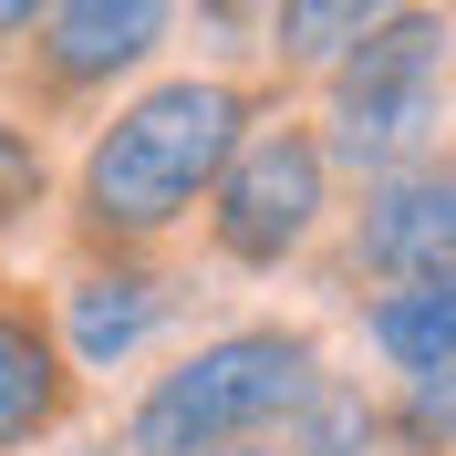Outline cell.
Segmentation results:
<instances>
[{
    "label": "cell",
    "instance_id": "obj_3",
    "mask_svg": "<svg viewBox=\"0 0 456 456\" xmlns=\"http://www.w3.org/2000/svg\"><path fill=\"white\" fill-rule=\"evenodd\" d=\"M436 73H446V31L426 11H384L332 53V145L353 167H404L436 135Z\"/></svg>",
    "mask_w": 456,
    "mask_h": 456
},
{
    "label": "cell",
    "instance_id": "obj_14",
    "mask_svg": "<svg viewBox=\"0 0 456 456\" xmlns=\"http://www.w3.org/2000/svg\"><path fill=\"white\" fill-rule=\"evenodd\" d=\"M73 456H94V446H73Z\"/></svg>",
    "mask_w": 456,
    "mask_h": 456
},
{
    "label": "cell",
    "instance_id": "obj_11",
    "mask_svg": "<svg viewBox=\"0 0 456 456\" xmlns=\"http://www.w3.org/2000/svg\"><path fill=\"white\" fill-rule=\"evenodd\" d=\"M21 208H42V145L0 125V218H21Z\"/></svg>",
    "mask_w": 456,
    "mask_h": 456
},
{
    "label": "cell",
    "instance_id": "obj_6",
    "mask_svg": "<svg viewBox=\"0 0 456 456\" xmlns=\"http://www.w3.org/2000/svg\"><path fill=\"white\" fill-rule=\"evenodd\" d=\"M176 0H53L42 11V94H104L167 42Z\"/></svg>",
    "mask_w": 456,
    "mask_h": 456
},
{
    "label": "cell",
    "instance_id": "obj_13",
    "mask_svg": "<svg viewBox=\"0 0 456 456\" xmlns=\"http://www.w3.org/2000/svg\"><path fill=\"white\" fill-rule=\"evenodd\" d=\"M42 11H53V0H0V53H11L21 31H42Z\"/></svg>",
    "mask_w": 456,
    "mask_h": 456
},
{
    "label": "cell",
    "instance_id": "obj_10",
    "mask_svg": "<svg viewBox=\"0 0 456 456\" xmlns=\"http://www.w3.org/2000/svg\"><path fill=\"white\" fill-rule=\"evenodd\" d=\"M384 11H415V0H281L270 11V53L281 62H332L353 31H373Z\"/></svg>",
    "mask_w": 456,
    "mask_h": 456
},
{
    "label": "cell",
    "instance_id": "obj_2",
    "mask_svg": "<svg viewBox=\"0 0 456 456\" xmlns=\"http://www.w3.org/2000/svg\"><path fill=\"white\" fill-rule=\"evenodd\" d=\"M290 404H312V332H218L176 373H156V395L135 404V456H218L281 426Z\"/></svg>",
    "mask_w": 456,
    "mask_h": 456
},
{
    "label": "cell",
    "instance_id": "obj_12",
    "mask_svg": "<svg viewBox=\"0 0 456 456\" xmlns=\"http://www.w3.org/2000/svg\"><path fill=\"white\" fill-rule=\"evenodd\" d=\"M415 395H404V426L415 436H456V363L446 373H404Z\"/></svg>",
    "mask_w": 456,
    "mask_h": 456
},
{
    "label": "cell",
    "instance_id": "obj_8",
    "mask_svg": "<svg viewBox=\"0 0 456 456\" xmlns=\"http://www.w3.org/2000/svg\"><path fill=\"white\" fill-rule=\"evenodd\" d=\"M156 322H167V281H156V270H84V281L62 290V342H73V363H125Z\"/></svg>",
    "mask_w": 456,
    "mask_h": 456
},
{
    "label": "cell",
    "instance_id": "obj_1",
    "mask_svg": "<svg viewBox=\"0 0 456 456\" xmlns=\"http://www.w3.org/2000/svg\"><path fill=\"white\" fill-rule=\"evenodd\" d=\"M239 135H249V94L218 84V73H176V84L135 94L94 135L84 176H73V208H84L94 239H156L218 187Z\"/></svg>",
    "mask_w": 456,
    "mask_h": 456
},
{
    "label": "cell",
    "instance_id": "obj_4",
    "mask_svg": "<svg viewBox=\"0 0 456 456\" xmlns=\"http://www.w3.org/2000/svg\"><path fill=\"white\" fill-rule=\"evenodd\" d=\"M322 208H332V145H322L312 125H249V135L228 145L218 187H208V228H218V249L249 259V270L290 259V249L322 228Z\"/></svg>",
    "mask_w": 456,
    "mask_h": 456
},
{
    "label": "cell",
    "instance_id": "obj_7",
    "mask_svg": "<svg viewBox=\"0 0 456 456\" xmlns=\"http://www.w3.org/2000/svg\"><path fill=\"white\" fill-rule=\"evenodd\" d=\"M62 395H73V373H62L53 322L31 312V301H11V290H0V456L31 446V436L53 426Z\"/></svg>",
    "mask_w": 456,
    "mask_h": 456
},
{
    "label": "cell",
    "instance_id": "obj_5",
    "mask_svg": "<svg viewBox=\"0 0 456 456\" xmlns=\"http://www.w3.org/2000/svg\"><path fill=\"white\" fill-rule=\"evenodd\" d=\"M353 259L384 281L456 270V156H404V167L373 176L363 218H353Z\"/></svg>",
    "mask_w": 456,
    "mask_h": 456
},
{
    "label": "cell",
    "instance_id": "obj_15",
    "mask_svg": "<svg viewBox=\"0 0 456 456\" xmlns=\"http://www.w3.org/2000/svg\"><path fill=\"white\" fill-rule=\"evenodd\" d=\"M218 456H228V446H218Z\"/></svg>",
    "mask_w": 456,
    "mask_h": 456
},
{
    "label": "cell",
    "instance_id": "obj_9",
    "mask_svg": "<svg viewBox=\"0 0 456 456\" xmlns=\"http://www.w3.org/2000/svg\"><path fill=\"white\" fill-rule=\"evenodd\" d=\"M373 342H384V363L404 373H446L456 363V270H415L373 301Z\"/></svg>",
    "mask_w": 456,
    "mask_h": 456
}]
</instances>
